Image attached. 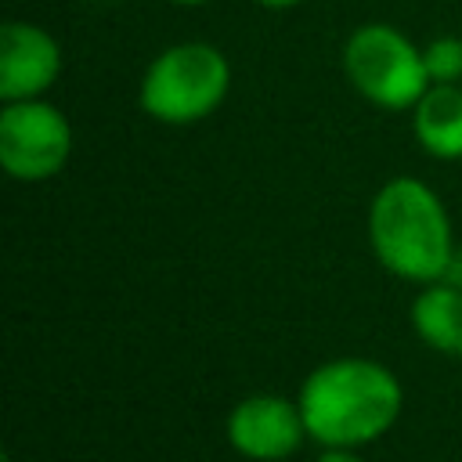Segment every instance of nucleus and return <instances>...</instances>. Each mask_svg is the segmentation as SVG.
<instances>
[{
    "label": "nucleus",
    "instance_id": "nucleus-2",
    "mask_svg": "<svg viewBox=\"0 0 462 462\" xmlns=\"http://www.w3.org/2000/svg\"><path fill=\"white\" fill-rule=\"evenodd\" d=\"M368 238L383 267L411 282H437L451 263V224L437 191L415 177H393L368 209Z\"/></svg>",
    "mask_w": 462,
    "mask_h": 462
},
{
    "label": "nucleus",
    "instance_id": "nucleus-9",
    "mask_svg": "<svg viewBox=\"0 0 462 462\" xmlns=\"http://www.w3.org/2000/svg\"><path fill=\"white\" fill-rule=\"evenodd\" d=\"M415 332L440 354L462 357V285L451 282H430L411 303Z\"/></svg>",
    "mask_w": 462,
    "mask_h": 462
},
{
    "label": "nucleus",
    "instance_id": "nucleus-7",
    "mask_svg": "<svg viewBox=\"0 0 462 462\" xmlns=\"http://www.w3.org/2000/svg\"><path fill=\"white\" fill-rule=\"evenodd\" d=\"M227 437L245 458L278 462L300 448V440L307 437V426H303L300 404L292 408L285 397L260 393V397H245L231 411Z\"/></svg>",
    "mask_w": 462,
    "mask_h": 462
},
{
    "label": "nucleus",
    "instance_id": "nucleus-4",
    "mask_svg": "<svg viewBox=\"0 0 462 462\" xmlns=\"http://www.w3.org/2000/svg\"><path fill=\"white\" fill-rule=\"evenodd\" d=\"M343 72L365 101L390 112L415 108V101L430 90L422 47L386 22H365L346 36Z\"/></svg>",
    "mask_w": 462,
    "mask_h": 462
},
{
    "label": "nucleus",
    "instance_id": "nucleus-6",
    "mask_svg": "<svg viewBox=\"0 0 462 462\" xmlns=\"http://www.w3.org/2000/svg\"><path fill=\"white\" fill-rule=\"evenodd\" d=\"M61 76V43L32 22L11 18L0 29V97H40Z\"/></svg>",
    "mask_w": 462,
    "mask_h": 462
},
{
    "label": "nucleus",
    "instance_id": "nucleus-12",
    "mask_svg": "<svg viewBox=\"0 0 462 462\" xmlns=\"http://www.w3.org/2000/svg\"><path fill=\"white\" fill-rule=\"evenodd\" d=\"M256 7H267V11H289V7H296V4H303V0H253Z\"/></svg>",
    "mask_w": 462,
    "mask_h": 462
},
{
    "label": "nucleus",
    "instance_id": "nucleus-8",
    "mask_svg": "<svg viewBox=\"0 0 462 462\" xmlns=\"http://www.w3.org/2000/svg\"><path fill=\"white\" fill-rule=\"evenodd\" d=\"M411 126L433 159H462V87L430 83V90L411 108Z\"/></svg>",
    "mask_w": 462,
    "mask_h": 462
},
{
    "label": "nucleus",
    "instance_id": "nucleus-13",
    "mask_svg": "<svg viewBox=\"0 0 462 462\" xmlns=\"http://www.w3.org/2000/svg\"><path fill=\"white\" fill-rule=\"evenodd\" d=\"M162 4H177V7H199V4H209V0H162Z\"/></svg>",
    "mask_w": 462,
    "mask_h": 462
},
{
    "label": "nucleus",
    "instance_id": "nucleus-1",
    "mask_svg": "<svg viewBox=\"0 0 462 462\" xmlns=\"http://www.w3.org/2000/svg\"><path fill=\"white\" fill-rule=\"evenodd\" d=\"M401 383L365 357H339L314 368L300 390L307 437L325 448H357L386 433L401 415Z\"/></svg>",
    "mask_w": 462,
    "mask_h": 462
},
{
    "label": "nucleus",
    "instance_id": "nucleus-10",
    "mask_svg": "<svg viewBox=\"0 0 462 462\" xmlns=\"http://www.w3.org/2000/svg\"><path fill=\"white\" fill-rule=\"evenodd\" d=\"M422 61L430 83H458L462 79V36H433L422 47Z\"/></svg>",
    "mask_w": 462,
    "mask_h": 462
},
{
    "label": "nucleus",
    "instance_id": "nucleus-5",
    "mask_svg": "<svg viewBox=\"0 0 462 462\" xmlns=\"http://www.w3.org/2000/svg\"><path fill=\"white\" fill-rule=\"evenodd\" d=\"M72 152L69 119L40 97L4 101L0 112V166L14 180H47L54 177Z\"/></svg>",
    "mask_w": 462,
    "mask_h": 462
},
{
    "label": "nucleus",
    "instance_id": "nucleus-11",
    "mask_svg": "<svg viewBox=\"0 0 462 462\" xmlns=\"http://www.w3.org/2000/svg\"><path fill=\"white\" fill-rule=\"evenodd\" d=\"M318 462H365V458H357L350 448H328V451H325Z\"/></svg>",
    "mask_w": 462,
    "mask_h": 462
},
{
    "label": "nucleus",
    "instance_id": "nucleus-3",
    "mask_svg": "<svg viewBox=\"0 0 462 462\" xmlns=\"http://www.w3.org/2000/svg\"><path fill=\"white\" fill-rule=\"evenodd\" d=\"M231 90V61L220 47L206 40L170 43L152 58L141 76V108L170 126H188L206 119L224 105Z\"/></svg>",
    "mask_w": 462,
    "mask_h": 462
}]
</instances>
